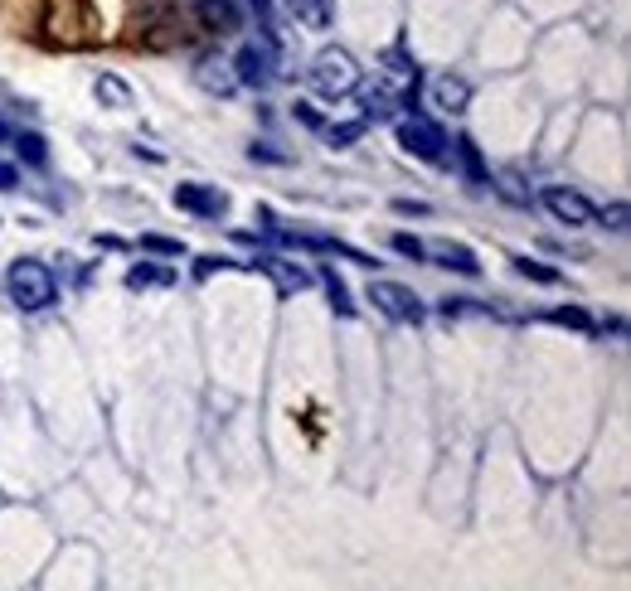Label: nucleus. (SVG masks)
Segmentation results:
<instances>
[{
  "label": "nucleus",
  "mask_w": 631,
  "mask_h": 591,
  "mask_svg": "<svg viewBox=\"0 0 631 591\" xmlns=\"http://www.w3.org/2000/svg\"><path fill=\"white\" fill-rule=\"evenodd\" d=\"M5 292H10V300H15L20 310H49L59 300L54 272H49L45 262H35V257H20V262H10Z\"/></svg>",
  "instance_id": "nucleus-1"
},
{
  "label": "nucleus",
  "mask_w": 631,
  "mask_h": 591,
  "mask_svg": "<svg viewBox=\"0 0 631 591\" xmlns=\"http://www.w3.org/2000/svg\"><path fill=\"white\" fill-rule=\"evenodd\" d=\"M306 78H312V88L320 98H350L359 88V64L345 49H320L312 59V68H306Z\"/></svg>",
  "instance_id": "nucleus-2"
},
{
  "label": "nucleus",
  "mask_w": 631,
  "mask_h": 591,
  "mask_svg": "<svg viewBox=\"0 0 631 591\" xmlns=\"http://www.w3.org/2000/svg\"><path fill=\"white\" fill-rule=\"evenodd\" d=\"M399 146L408 151V155H418V160H428V165H438L442 155H447V131L438 127V121H428V117H403L399 121Z\"/></svg>",
  "instance_id": "nucleus-3"
},
{
  "label": "nucleus",
  "mask_w": 631,
  "mask_h": 591,
  "mask_svg": "<svg viewBox=\"0 0 631 591\" xmlns=\"http://www.w3.org/2000/svg\"><path fill=\"white\" fill-rule=\"evenodd\" d=\"M369 300H375L389 320H399V325H418V320L428 316V310H422V300L413 296L408 286H399V282H369Z\"/></svg>",
  "instance_id": "nucleus-4"
},
{
  "label": "nucleus",
  "mask_w": 631,
  "mask_h": 591,
  "mask_svg": "<svg viewBox=\"0 0 631 591\" xmlns=\"http://www.w3.org/2000/svg\"><path fill=\"white\" fill-rule=\"evenodd\" d=\"M175 209L194 214V219H219V214H229V194L219 190V184H175Z\"/></svg>",
  "instance_id": "nucleus-5"
},
{
  "label": "nucleus",
  "mask_w": 631,
  "mask_h": 591,
  "mask_svg": "<svg viewBox=\"0 0 631 591\" xmlns=\"http://www.w3.org/2000/svg\"><path fill=\"white\" fill-rule=\"evenodd\" d=\"M234 78H238V88H273V78H277V68H273V49L267 44H243L238 49V59H234Z\"/></svg>",
  "instance_id": "nucleus-6"
},
{
  "label": "nucleus",
  "mask_w": 631,
  "mask_h": 591,
  "mask_svg": "<svg viewBox=\"0 0 631 591\" xmlns=\"http://www.w3.org/2000/svg\"><path fill=\"white\" fill-rule=\"evenodd\" d=\"M544 209L554 214L558 223H568V228H588V223H597V209L583 200V194H573V190H544Z\"/></svg>",
  "instance_id": "nucleus-7"
},
{
  "label": "nucleus",
  "mask_w": 631,
  "mask_h": 591,
  "mask_svg": "<svg viewBox=\"0 0 631 591\" xmlns=\"http://www.w3.org/2000/svg\"><path fill=\"white\" fill-rule=\"evenodd\" d=\"M243 267H248V272H267L282 296H296V292L312 286V277H306L296 262H287V257H253V262H243Z\"/></svg>",
  "instance_id": "nucleus-8"
},
{
  "label": "nucleus",
  "mask_w": 631,
  "mask_h": 591,
  "mask_svg": "<svg viewBox=\"0 0 631 591\" xmlns=\"http://www.w3.org/2000/svg\"><path fill=\"white\" fill-rule=\"evenodd\" d=\"M194 82H200L204 92H214V98H234V88H238L234 64H224V59H200V68H194Z\"/></svg>",
  "instance_id": "nucleus-9"
},
{
  "label": "nucleus",
  "mask_w": 631,
  "mask_h": 591,
  "mask_svg": "<svg viewBox=\"0 0 631 591\" xmlns=\"http://www.w3.org/2000/svg\"><path fill=\"white\" fill-rule=\"evenodd\" d=\"M428 257H438V267H447V272H462V277H476V272H481L476 253H471V247H462V243H432Z\"/></svg>",
  "instance_id": "nucleus-10"
},
{
  "label": "nucleus",
  "mask_w": 631,
  "mask_h": 591,
  "mask_svg": "<svg viewBox=\"0 0 631 591\" xmlns=\"http://www.w3.org/2000/svg\"><path fill=\"white\" fill-rule=\"evenodd\" d=\"M200 20L214 29V35H234V29L243 25V15H238L234 0H200Z\"/></svg>",
  "instance_id": "nucleus-11"
},
{
  "label": "nucleus",
  "mask_w": 631,
  "mask_h": 591,
  "mask_svg": "<svg viewBox=\"0 0 631 591\" xmlns=\"http://www.w3.org/2000/svg\"><path fill=\"white\" fill-rule=\"evenodd\" d=\"M399 107H403V98H394L389 88H369L365 98H359V121H365V127L369 121H389Z\"/></svg>",
  "instance_id": "nucleus-12"
},
{
  "label": "nucleus",
  "mask_w": 631,
  "mask_h": 591,
  "mask_svg": "<svg viewBox=\"0 0 631 591\" xmlns=\"http://www.w3.org/2000/svg\"><path fill=\"white\" fill-rule=\"evenodd\" d=\"M432 102H438L442 112H467V102H471V88H467V78H438L432 82Z\"/></svg>",
  "instance_id": "nucleus-13"
},
{
  "label": "nucleus",
  "mask_w": 631,
  "mask_h": 591,
  "mask_svg": "<svg viewBox=\"0 0 631 591\" xmlns=\"http://www.w3.org/2000/svg\"><path fill=\"white\" fill-rule=\"evenodd\" d=\"M292 5V15L302 20L306 29H326L330 25V0H287Z\"/></svg>",
  "instance_id": "nucleus-14"
},
{
  "label": "nucleus",
  "mask_w": 631,
  "mask_h": 591,
  "mask_svg": "<svg viewBox=\"0 0 631 591\" xmlns=\"http://www.w3.org/2000/svg\"><path fill=\"white\" fill-rule=\"evenodd\" d=\"M171 282H175V272H165V267H151V262H137L127 272L131 292H147V286H171Z\"/></svg>",
  "instance_id": "nucleus-15"
},
{
  "label": "nucleus",
  "mask_w": 631,
  "mask_h": 591,
  "mask_svg": "<svg viewBox=\"0 0 631 591\" xmlns=\"http://www.w3.org/2000/svg\"><path fill=\"white\" fill-rule=\"evenodd\" d=\"M452 146H457V160H462V170L471 175V184H485V180H491V175H485V165H481V151H476L471 137H457Z\"/></svg>",
  "instance_id": "nucleus-16"
},
{
  "label": "nucleus",
  "mask_w": 631,
  "mask_h": 591,
  "mask_svg": "<svg viewBox=\"0 0 631 591\" xmlns=\"http://www.w3.org/2000/svg\"><path fill=\"white\" fill-rule=\"evenodd\" d=\"M320 282H326V296L340 316H355V300H350V286L336 277V267H320Z\"/></svg>",
  "instance_id": "nucleus-17"
},
{
  "label": "nucleus",
  "mask_w": 631,
  "mask_h": 591,
  "mask_svg": "<svg viewBox=\"0 0 631 591\" xmlns=\"http://www.w3.org/2000/svg\"><path fill=\"white\" fill-rule=\"evenodd\" d=\"M15 151H20V160H25V165H45L49 160V141L39 137V131H20Z\"/></svg>",
  "instance_id": "nucleus-18"
},
{
  "label": "nucleus",
  "mask_w": 631,
  "mask_h": 591,
  "mask_svg": "<svg viewBox=\"0 0 631 591\" xmlns=\"http://www.w3.org/2000/svg\"><path fill=\"white\" fill-rule=\"evenodd\" d=\"M515 272L525 277V282H540V286H558V272L544 262H534V257H515Z\"/></svg>",
  "instance_id": "nucleus-19"
},
{
  "label": "nucleus",
  "mask_w": 631,
  "mask_h": 591,
  "mask_svg": "<svg viewBox=\"0 0 631 591\" xmlns=\"http://www.w3.org/2000/svg\"><path fill=\"white\" fill-rule=\"evenodd\" d=\"M98 102H108V107H131V92L122 78H98Z\"/></svg>",
  "instance_id": "nucleus-20"
},
{
  "label": "nucleus",
  "mask_w": 631,
  "mask_h": 591,
  "mask_svg": "<svg viewBox=\"0 0 631 591\" xmlns=\"http://www.w3.org/2000/svg\"><path fill=\"white\" fill-rule=\"evenodd\" d=\"M550 320L554 325H568V330H593V316H588L583 306H558V310H550Z\"/></svg>",
  "instance_id": "nucleus-21"
},
{
  "label": "nucleus",
  "mask_w": 631,
  "mask_h": 591,
  "mask_svg": "<svg viewBox=\"0 0 631 591\" xmlns=\"http://www.w3.org/2000/svg\"><path fill=\"white\" fill-rule=\"evenodd\" d=\"M141 247L156 257H185V243L180 237H161V233H141Z\"/></svg>",
  "instance_id": "nucleus-22"
},
{
  "label": "nucleus",
  "mask_w": 631,
  "mask_h": 591,
  "mask_svg": "<svg viewBox=\"0 0 631 591\" xmlns=\"http://www.w3.org/2000/svg\"><path fill=\"white\" fill-rule=\"evenodd\" d=\"M359 137H365V121H340V127H326L330 146H355Z\"/></svg>",
  "instance_id": "nucleus-23"
},
{
  "label": "nucleus",
  "mask_w": 631,
  "mask_h": 591,
  "mask_svg": "<svg viewBox=\"0 0 631 591\" xmlns=\"http://www.w3.org/2000/svg\"><path fill=\"white\" fill-rule=\"evenodd\" d=\"M394 253L399 257H413V262H422V257H428V243H418L413 233H394Z\"/></svg>",
  "instance_id": "nucleus-24"
},
{
  "label": "nucleus",
  "mask_w": 631,
  "mask_h": 591,
  "mask_svg": "<svg viewBox=\"0 0 631 591\" xmlns=\"http://www.w3.org/2000/svg\"><path fill=\"white\" fill-rule=\"evenodd\" d=\"M292 117L302 121V127H312V131H326V117H320V112L312 107V102H296V107H292Z\"/></svg>",
  "instance_id": "nucleus-25"
},
{
  "label": "nucleus",
  "mask_w": 631,
  "mask_h": 591,
  "mask_svg": "<svg viewBox=\"0 0 631 591\" xmlns=\"http://www.w3.org/2000/svg\"><path fill=\"white\" fill-rule=\"evenodd\" d=\"M501 194L510 204H530V190H520V175H501Z\"/></svg>",
  "instance_id": "nucleus-26"
},
{
  "label": "nucleus",
  "mask_w": 631,
  "mask_h": 591,
  "mask_svg": "<svg viewBox=\"0 0 631 591\" xmlns=\"http://www.w3.org/2000/svg\"><path fill=\"white\" fill-rule=\"evenodd\" d=\"M224 267H234L229 257H200V262H194V277H200V282H210V277L224 272Z\"/></svg>",
  "instance_id": "nucleus-27"
},
{
  "label": "nucleus",
  "mask_w": 631,
  "mask_h": 591,
  "mask_svg": "<svg viewBox=\"0 0 631 591\" xmlns=\"http://www.w3.org/2000/svg\"><path fill=\"white\" fill-rule=\"evenodd\" d=\"M248 155H253V160H267V165H287V160H292V155L273 151V146H267V141H257V146H248Z\"/></svg>",
  "instance_id": "nucleus-28"
},
{
  "label": "nucleus",
  "mask_w": 631,
  "mask_h": 591,
  "mask_svg": "<svg viewBox=\"0 0 631 591\" xmlns=\"http://www.w3.org/2000/svg\"><path fill=\"white\" fill-rule=\"evenodd\" d=\"M603 223L613 228V233H627V204H613V209L603 214Z\"/></svg>",
  "instance_id": "nucleus-29"
},
{
  "label": "nucleus",
  "mask_w": 631,
  "mask_h": 591,
  "mask_svg": "<svg viewBox=\"0 0 631 591\" xmlns=\"http://www.w3.org/2000/svg\"><path fill=\"white\" fill-rule=\"evenodd\" d=\"M10 190H20V170L10 160H0V194H10Z\"/></svg>",
  "instance_id": "nucleus-30"
},
{
  "label": "nucleus",
  "mask_w": 631,
  "mask_h": 591,
  "mask_svg": "<svg viewBox=\"0 0 631 591\" xmlns=\"http://www.w3.org/2000/svg\"><path fill=\"white\" fill-rule=\"evenodd\" d=\"M394 214H418V219H422L428 204H422V200H394Z\"/></svg>",
  "instance_id": "nucleus-31"
},
{
  "label": "nucleus",
  "mask_w": 631,
  "mask_h": 591,
  "mask_svg": "<svg viewBox=\"0 0 631 591\" xmlns=\"http://www.w3.org/2000/svg\"><path fill=\"white\" fill-rule=\"evenodd\" d=\"M248 5H253L257 15H267V5H273V0H248Z\"/></svg>",
  "instance_id": "nucleus-32"
},
{
  "label": "nucleus",
  "mask_w": 631,
  "mask_h": 591,
  "mask_svg": "<svg viewBox=\"0 0 631 591\" xmlns=\"http://www.w3.org/2000/svg\"><path fill=\"white\" fill-rule=\"evenodd\" d=\"M0 141H5V121H0Z\"/></svg>",
  "instance_id": "nucleus-33"
}]
</instances>
